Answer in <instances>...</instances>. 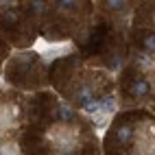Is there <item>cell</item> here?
<instances>
[{
    "label": "cell",
    "instance_id": "obj_1",
    "mask_svg": "<svg viewBox=\"0 0 155 155\" xmlns=\"http://www.w3.org/2000/svg\"><path fill=\"white\" fill-rule=\"evenodd\" d=\"M81 129L72 127V122H57L46 131V142L55 155H70L79 149Z\"/></svg>",
    "mask_w": 155,
    "mask_h": 155
},
{
    "label": "cell",
    "instance_id": "obj_2",
    "mask_svg": "<svg viewBox=\"0 0 155 155\" xmlns=\"http://www.w3.org/2000/svg\"><path fill=\"white\" fill-rule=\"evenodd\" d=\"M35 50L42 55V61L50 64L64 55H70L72 53V44L70 42H46V39H39L35 44Z\"/></svg>",
    "mask_w": 155,
    "mask_h": 155
},
{
    "label": "cell",
    "instance_id": "obj_3",
    "mask_svg": "<svg viewBox=\"0 0 155 155\" xmlns=\"http://www.w3.org/2000/svg\"><path fill=\"white\" fill-rule=\"evenodd\" d=\"M151 90H153L151 79H147L144 74H140V77H136V79L131 81V96L136 98V101H144V98H149Z\"/></svg>",
    "mask_w": 155,
    "mask_h": 155
},
{
    "label": "cell",
    "instance_id": "obj_4",
    "mask_svg": "<svg viewBox=\"0 0 155 155\" xmlns=\"http://www.w3.org/2000/svg\"><path fill=\"white\" fill-rule=\"evenodd\" d=\"M94 96H96V87L92 83H81V85L74 87V92H72V101H74L79 107H83L85 103L94 101Z\"/></svg>",
    "mask_w": 155,
    "mask_h": 155
},
{
    "label": "cell",
    "instance_id": "obj_5",
    "mask_svg": "<svg viewBox=\"0 0 155 155\" xmlns=\"http://www.w3.org/2000/svg\"><path fill=\"white\" fill-rule=\"evenodd\" d=\"M136 66L142 70V72H155V57L151 53H147V50H140V53L136 55Z\"/></svg>",
    "mask_w": 155,
    "mask_h": 155
},
{
    "label": "cell",
    "instance_id": "obj_6",
    "mask_svg": "<svg viewBox=\"0 0 155 155\" xmlns=\"http://www.w3.org/2000/svg\"><path fill=\"white\" fill-rule=\"evenodd\" d=\"M57 118H59V122H72L77 118V109L70 105V103H66V101H59L57 103Z\"/></svg>",
    "mask_w": 155,
    "mask_h": 155
},
{
    "label": "cell",
    "instance_id": "obj_7",
    "mask_svg": "<svg viewBox=\"0 0 155 155\" xmlns=\"http://www.w3.org/2000/svg\"><path fill=\"white\" fill-rule=\"evenodd\" d=\"M116 140H118L120 144L133 142V140H136V127H133V125H120V127L116 129Z\"/></svg>",
    "mask_w": 155,
    "mask_h": 155
},
{
    "label": "cell",
    "instance_id": "obj_8",
    "mask_svg": "<svg viewBox=\"0 0 155 155\" xmlns=\"http://www.w3.org/2000/svg\"><path fill=\"white\" fill-rule=\"evenodd\" d=\"M55 5L61 13H72L79 7V0H55Z\"/></svg>",
    "mask_w": 155,
    "mask_h": 155
},
{
    "label": "cell",
    "instance_id": "obj_9",
    "mask_svg": "<svg viewBox=\"0 0 155 155\" xmlns=\"http://www.w3.org/2000/svg\"><path fill=\"white\" fill-rule=\"evenodd\" d=\"M142 50L155 55V33H147V35L142 37Z\"/></svg>",
    "mask_w": 155,
    "mask_h": 155
},
{
    "label": "cell",
    "instance_id": "obj_10",
    "mask_svg": "<svg viewBox=\"0 0 155 155\" xmlns=\"http://www.w3.org/2000/svg\"><path fill=\"white\" fill-rule=\"evenodd\" d=\"M31 11H33L35 15H44L48 11V5H46V0H31Z\"/></svg>",
    "mask_w": 155,
    "mask_h": 155
},
{
    "label": "cell",
    "instance_id": "obj_11",
    "mask_svg": "<svg viewBox=\"0 0 155 155\" xmlns=\"http://www.w3.org/2000/svg\"><path fill=\"white\" fill-rule=\"evenodd\" d=\"M0 155H20V149H18V144L15 142H2L0 144Z\"/></svg>",
    "mask_w": 155,
    "mask_h": 155
},
{
    "label": "cell",
    "instance_id": "obj_12",
    "mask_svg": "<svg viewBox=\"0 0 155 155\" xmlns=\"http://www.w3.org/2000/svg\"><path fill=\"white\" fill-rule=\"evenodd\" d=\"M2 20L9 22V24H15L18 20H20V15L13 11V7H9V9H2Z\"/></svg>",
    "mask_w": 155,
    "mask_h": 155
},
{
    "label": "cell",
    "instance_id": "obj_13",
    "mask_svg": "<svg viewBox=\"0 0 155 155\" xmlns=\"http://www.w3.org/2000/svg\"><path fill=\"white\" fill-rule=\"evenodd\" d=\"M125 2H127V0H105V5H107L109 11H120V9L125 7Z\"/></svg>",
    "mask_w": 155,
    "mask_h": 155
},
{
    "label": "cell",
    "instance_id": "obj_14",
    "mask_svg": "<svg viewBox=\"0 0 155 155\" xmlns=\"http://www.w3.org/2000/svg\"><path fill=\"white\" fill-rule=\"evenodd\" d=\"M133 155H136V153H133Z\"/></svg>",
    "mask_w": 155,
    "mask_h": 155
}]
</instances>
